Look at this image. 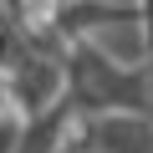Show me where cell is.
<instances>
[{"instance_id":"cell-1","label":"cell","mask_w":153,"mask_h":153,"mask_svg":"<svg viewBox=\"0 0 153 153\" xmlns=\"http://www.w3.org/2000/svg\"><path fill=\"white\" fill-rule=\"evenodd\" d=\"M92 153H153V117L148 112H102L76 117Z\"/></svg>"},{"instance_id":"cell-2","label":"cell","mask_w":153,"mask_h":153,"mask_svg":"<svg viewBox=\"0 0 153 153\" xmlns=\"http://www.w3.org/2000/svg\"><path fill=\"white\" fill-rule=\"evenodd\" d=\"M21 112H5V117H0V153H16V138H21Z\"/></svg>"}]
</instances>
